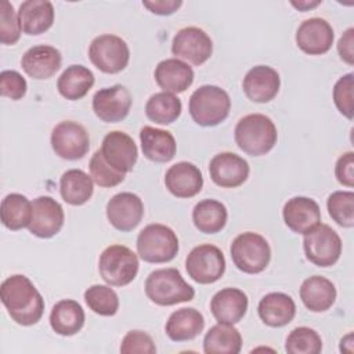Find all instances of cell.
<instances>
[{
  "label": "cell",
  "instance_id": "cell-1",
  "mask_svg": "<svg viewBox=\"0 0 354 354\" xmlns=\"http://www.w3.org/2000/svg\"><path fill=\"white\" fill-rule=\"evenodd\" d=\"M0 299L14 322L22 326L37 324L44 313V299L32 281L15 274L3 281Z\"/></svg>",
  "mask_w": 354,
  "mask_h": 354
},
{
  "label": "cell",
  "instance_id": "cell-2",
  "mask_svg": "<svg viewBox=\"0 0 354 354\" xmlns=\"http://www.w3.org/2000/svg\"><path fill=\"white\" fill-rule=\"evenodd\" d=\"M234 138L239 149L250 156H261L270 152L278 140L274 122L263 113H250L241 118L234 130Z\"/></svg>",
  "mask_w": 354,
  "mask_h": 354
},
{
  "label": "cell",
  "instance_id": "cell-3",
  "mask_svg": "<svg viewBox=\"0 0 354 354\" xmlns=\"http://www.w3.org/2000/svg\"><path fill=\"white\" fill-rule=\"evenodd\" d=\"M145 295L158 306H174L191 301L195 296L194 288L185 282L177 268H159L145 279Z\"/></svg>",
  "mask_w": 354,
  "mask_h": 354
},
{
  "label": "cell",
  "instance_id": "cell-4",
  "mask_svg": "<svg viewBox=\"0 0 354 354\" xmlns=\"http://www.w3.org/2000/svg\"><path fill=\"white\" fill-rule=\"evenodd\" d=\"M188 109L196 124L213 127L228 118L231 100L224 88L214 84H205L191 94Z\"/></svg>",
  "mask_w": 354,
  "mask_h": 354
},
{
  "label": "cell",
  "instance_id": "cell-5",
  "mask_svg": "<svg viewBox=\"0 0 354 354\" xmlns=\"http://www.w3.org/2000/svg\"><path fill=\"white\" fill-rule=\"evenodd\" d=\"M178 238L165 224H148L137 236L138 256L147 263H167L178 253Z\"/></svg>",
  "mask_w": 354,
  "mask_h": 354
},
{
  "label": "cell",
  "instance_id": "cell-6",
  "mask_svg": "<svg viewBox=\"0 0 354 354\" xmlns=\"http://www.w3.org/2000/svg\"><path fill=\"white\" fill-rule=\"evenodd\" d=\"M235 267L246 274H259L267 268L271 260V249L267 239L252 231L239 234L230 248Z\"/></svg>",
  "mask_w": 354,
  "mask_h": 354
},
{
  "label": "cell",
  "instance_id": "cell-7",
  "mask_svg": "<svg viewBox=\"0 0 354 354\" xmlns=\"http://www.w3.org/2000/svg\"><path fill=\"white\" fill-rule=\"evenodd\" d=\"M138 266L137 254L123 245L105 248L98 260L100 275L111 286L129 285L137 277Z\"/></svg>",
  "mask_w": 354,
  "mask_h": 354
},
{
  "label": "cell",
  "instance_id": "cell-8",
  "mask_svg": "<svg viewBox=\"0 0 354 354\" xmlns=\"http://www.w3.org/2000/svg\"><path fill=\"white\" fill-rule=\"evenodd\" d=\"M303 248L308 261L318 267H330L342 254V239L328 224H317L304 234Z\"/></svg>",
  "mask_w": 354,
  "mask_h": 354
},
{
  "label": "cell",
  "instance_id": "cell-9",
  "mask_svg": "<svg viewBox=\"0 0 354 354\" xmlns=\"http://www.w3.org/2000/svg\"><path fill=\"white\" fill-rule=\"evenodd\" d=\"M88 58L101 72L113 75L122 72L127 66L130 50L122 37L105 33L93 39L88 47Z\"/></svg>",
  "mask_w": 354,
  "mask_h": 354
},
{
  "label": "cell",
  "instance_id": "cell-10",
  "mask_svg": "<svg viewBox=\"0 0 354 354\" xmlns=\"http://www.w3.org/2000/svg\"><path fill=\"white\" fill-rule=\"evenodd\" d=\"M188 277L201 285H209L218 281L225 271V259L223 252L210 243L195 246L185 259Z\"/></svg>",
  "mask_w": 354,
  "mask_h": 354
},
{
  "label": "cell",
  "instance_id": "cell-11",
  "mask_svg": "<svg viewBox=\"0 0 354 354\" xmlns=\"http://www.w3.org/2000/svg\"><path fill=\"white\" fill-rule=\"evenodd\" d=\"M51 148L62 159H82L90 148V136L77 122H59L51 131Z\"/></svg>",
  "mask_w": 354,
  "mask_h": 354
},
{
  "label": "cell",
  "instance_id": "cell-12",
  "mask_svg": "<svg viewBox=\"0 0 354 354\" xmlns=\"http://www.w3.org/2000/svg\"><path fill=\"white\" fill-rule=\"evenodd\" d=\"M171 53L177 58L185 59L192 65H202L213 53V41L203 29L187 26L174 35Z\"/></svg>",
  "mask_w": 354,
  "mask_h": 354
},
{
  "label": "cell",
  "instance_id": "cell-13",
  "mask_svg": "<svg viewBox=\"0 0 354 354\" xmlns=\"http://www.w3.org/2000/svg\"><path fill=\"white\" fill-rule=\"evenodd\" d=\"M131 101L130 91L122 84H115L100 88L93 95V111L102 122L116 123L129 115Z\"/></svg>",
  "mask_w": 354,
  "mask_h": 354
},
{
  "label": "cell",
  "instance_id": "cell-14",
  "mask_svg": "<svg viewBox=\"0 0 354 354\" xmlns=\"http://www.w3.org/2000/svg\"><path fill=\"white\" fill-rule=\"evenodd\" d=\"M104 159L115 170L120 173H129L137 163L138 149L134 140L124 131L113 130L109 131L100 148Z\"/></svg>",
  "mask_w": 354,
  "mask_h": 354
},
{
  "label": "cell",
  "instance_id": "cell-15",
  "mask_svg": "<svg viewBox=\"0 0 354 354\" xmlns=\"http://www.w3.org/2000/svg\"><path fill=\"white\" fill-rule=\"evenodd\" d=\"M106 218L112 227L122 232L134 230L142 220L144 203L133 192H119L106 203Z\"/></svg>",
  "mask_w": 354,
  "mask_h": 354
},
{
  "label": "cell",
  "instance_id": "cell-16",
  "mask_svg": "<svg viewBox=\"0 0 354 354\" xmlns=\"http://www.w3.org/2000/svg\"><path fill=\"white\" fill-rule=\"evenodd\" d=\"M64 209L51 196H39L32 202V218L28 230L37 238H51L64 225Z\"/></svg>",
  "mask_w": 354,
  "mask_h": 354
},
{
  "label": "cell",
  "instance_id": "cell-17",
  "mask_svg": "<svg viewBox=\"0 0 354 354\" xmlns=\"http://www.w3.org/2000/svg\"><path fill=\"white\" fill-rule=\"evenodd\" d=\"M249 163L234 152H220L209 163L212 181L221 188H236L249 177Z\"/></svg>",
  "mask_w": 354,
  "mask_h": 354
},
{
  "label": "cell",
  "instance_id": "cell-18",
  "mask_svg": "<svg viewBox=\"0 0 354 354\" xmlns=\"http://www.w3.org/2000/svg\"><path fill=\"white\" fill-rule=\"evenodd\" d=\"M335 33L330 24L319 17L303 21L296 30L297 47L308 55H322L333 44Z\"/></svg>",
  "mask_w": 354,
  "mask_h": 354
},
{
  "label": "cell",
  "instance_id": "cell-19",
  "mask_svg": "<svg viewBox=\"0 0 354 354\" xmlns=\"http://www.w3.org/2000/svg\"><path fill=\"white\" fill-rule=\"evenodd\" d=\"M281 79L278 72L268 65H257L248 71L242 88L246 97L259 104L271 101L279 91Z\"/></svg>",
  "mask_w": 354,
  "mask_h": 354
},
{
  "label": "cell",
  "instance_id": "cell-20",
  "mask_svg": "<svg viewBox=\"0 0 354 354\" xmlns=\"http://www.w3.org/2000/svg\"><path fill=\"white\" fill-rule=\"evenodd\" d=\"M62 55L61 53L47 44L33 46L25 51L21 58V66L24 72L36 80L50 79L61 68Z\"/></svg>",
  "mask_w": 354,
  "mask_h": 354
},
{
  "label": "cell",
  "instance_id": "cell-21",
  "mask_svg": "<svg viewBox=\"0 0 354 354\" xmlns=\"http://www.w3.org/2000/svg\"><path fill=\"white\" fill-rule=\"evenodd\" d=\"M282 217L289 230L304 235L319 224L321 210L314 199L307 196H293L283 205Z\"/></svg>",
  "mask_w": 354,
  "mask_h": 354
},
{
  "label": "cell",
  "instance_id": "cell-22",
  "mask_svg": "<svg viewBox=\"0 0 354 354\" xmlns=\"http://www.w3.org/2000/svg\"><path fill=\"white\" fill-rule=\"evenodd\" d=\"M165 185L177 198H192L203 187L202 171L191 162H177L167 169Z\"/></svg>",
  "mask_w": 354,
  "mask_h": 354
},
{
  "label": "cell",
  "instance_id": "cell-23",
  "mask_svg": "<svg viewBox=\"0 0 354 354\" xmlns=\"http://www.w3.org/2000/svg\"><path fill=\"white\" fill-rule=\"evenodd\" d=\"M248 296L241 289L224 288L210 300V311L218 324L234 325L248 311Z\"/></svg>",
  "mask_w": 354,
  "mask_h": 354
},
{
  "label": "cell",
  "instance_id": "cell-24",
  "mask_svg": "<svg viewBox=\"0 0 354 354\" xmlns=\"http://www.w3.org/2000/svg\"><path fill=\"white\" fill-rule=\"evenodd\" d=\"M155 82L166 93L178 94L185 91L194 82L192 68L178 59L167 58L160 61L155 68Z\"/></svg>",
  "mask_w": 354,
  "mask_h": 354
},
{
  "label": "cell",
  "instance_id": "cell-25",
  "mask_svg": "<svg viewBox=\"0 0 354 354\" xmlns=\"http://www.w3.org/2000/svg\"><path fill=\"white\" fill-rule=\"evenodd\" d=\"M257 313L266 325L281 328L293 321L296 315V304L289 295L271 292L259 301Z\"/></svg>",
  "mask_w": 354,
  "mask_h": 354
},
{
  "label": "cell",
  "instance_id": "cell-26",
  "mask_svg": "<svg viewBox=\"0 0 354 354\" xmlns=\"http://www.w3.org/2000/svg\"><path fill=\"white\" fill-rule=\"evenodd\" d=\"M140 142L144 156L158 163L170 162L177 151V144L173 134L167 130L152 126H144L140 130Z\"/></svg>",
  "mask_w": 354,
  "mask_h": 354
},
{
  "label": "cell",
  "instance_id": "cell-27",
  "mask_svg": "<svg viewBox=\"0 0 354 354\" xmlns=\"http://www.w3.org/2000/svg\"><path fill=\"white\" fill-rule=\"evenodd\" d=\"M18 18L24 33L29 36L44 33L53 26L54 6L48 0H26L19 6Z\"/></svg>",
  "mask_w": 354,
  "mask_h": 354
},
{
  "label": "cell",
  "instance_id": "cell-28",
  "mask_svg": "<svg viewBox=\"0 0 354 354\" xmlns=\"http://www.w3.org/2000/svg\"><path fill=\"white\" fill-rule=\"evenodd\" d=\"M300 299L310 311L324 313L333 306L336 300V288L328 278L313 275L303 281L300 286Z\"/></svg>",
  "mask_w": 354,
  "mask_h": 354
},
{
  "label": "cell",
  "instance_id": "cell-29",
  "mask_svg": "<svg viewBox=\"0 0 354 354\" xmlns=\"http://www.w3.org/2000/svg\"><path fill=\"white\" fill-rule=\"evenodd\" d=\"M205 328V318L201 311L184 307L170 314L165 332L173 342H187L195 339Z\"/></svg>",
  "mask_w": 354,
  "mask_h": 354
},
{
  "label": "cell",
  "instance_id": "cell-30",
  "mask_svg": "<svg viewBox=\"0 0 354 354\" xmlns=\"http://www.w3.org/2000/svg\"><path fill=\"white\" fill-rule=\"evenodd\" d=\"M84 310L72 299L57 301L50 313V325L53 330L61 336L76 335L84 325Z\"/></svg>",
  "mask_w": 354,
  "mask_h": 354
},
{
  "label": "cell",
  "instance_id": "cell-31",
  "mask_svg": "<svg viewBox=\"0 0 354 354\" xmlns=\"http://www.w3.org/2000/svg\"><path fill=\"white\" fill-rule=\"evenodd\" d=\"M94 192V181L91 176L80 169L66 170L59 180V194L62 199L72 205H84Z\"/></svg>",
  "mask_w": 354,
  "mask_h": 354
},
{
  "label": "cell",
  "instance_id": "cell-32",
  "mask_svg": "<svg viewBox=\"0 0 354 354\" xmlns=\"http://www.w3.org/2000/svg\"><path fill=\"white\" fill-rule=\"evenodd\" d=\"M94 84V73L84 65L68 66L57 80L58 93L69 100L77 101L83 98Z\"/></svg>",
  "mask_w": 354,
  "mask_h": 354
},
{
  "label": "cell",
  "instance_id": "cell-33",
  "mask_svg": "<svg viewBox=\"0 0 354 354\" xmlns=\"http://www.w3.org/2000/svg\"><path fill=\"white\" fill-rule=\"evenodd\" d=\"M241 348L242 336L230 324L213 325L203 337V351L206 354H238Z\"/></svg>",
  "mask_w": 354,
  "mask_h": 354
},
{
  "label": "cell",
  "instance_id": "cell-34",
  "mask_svg": "<svg viewBox=\"0 0 354 354\" xmlns=\"http://www.w3.org/2000/svg\"><path fill=\"white\" fill-rule=\"evenodd\" d=\"M228 213L224 203L216 199H203L194 206V225L203 234H217L227 224Z\"/></svg>",
  "mask_w": 354,
  "mask_h": 354
},
{
  "label": "cell",
  "instance_id": "cell-35",
  "mask_svg": "<svg viewBox=\"0 0 354 354\" xmlns=\"http://www.w3.org/2000/svg\"><path fill=\"white\" fill-rule=\"evenodd\" d=\"M1 223L11 231L29 225L32 218V202L22 194H8L1 201Z\"/></svg>",
  "mask_w": 354,
  "mask_h": 354
},
{
  "label": "cell",
  "instance_id": "cell-36",
  "mask_svg": "<svg viewBox=\"0 0 354 354\" xmlns=\"http://www.w3.org/2000/svg\"><path fill=\"white\" fill-rule=\"evenodd\" d=\"M181 100L171 93L160 91L149 97L145 104V115L158 124H170L181 115Z\"/></svg>",
  "mask_w": 354,
  "mask_h": 354
},
{
  "label": "cell",
  "instance_id": "cell-37",
  "mask_svg": "<svg viewBox=\"0 0 354 354\" xmlns=\"http://www.w3.org/2000/svg\"><path fill=\"white\" fill-rule=\"evenodd\" d=\"M84 301L93 313L102 317H112L119 310V297L111 285H93L87 288Z\"/></svg>",
  "mask_w": 354,
  "mask_h": 354
},
{
  "label": "cell",
  "instance_id": "cell-38",
  "mask_svg": "<svg viewBox=\"0 0 354 354\" xmlns=\"http://www.w3.org/2000/svg\"><path fill=\"white\" fill-rule=\"evenodd\" d=\"M285 350L289 354H318L322 350V339L313 328L299 326L288 335Z\"/></svg>",
  "mask_w": 354,
  "mask_h": 354
},
{
  "label": "cell",
  "instance_id": "cell-39",
  "mask_svg": "<svg viewBox=\"0 0 354 354\" xmlns=\"http://www.w3.org/2000/svg\"><path fill=\"white\" fill-rule=\"evenodd\" d=\"M326 207L336 224L344 228L354 225V192L335 191L328 196Z\"/></svg>",
  "mask_w": 354,
  "mask_h": 354
},
{
  "label": "cell",
  "instance_id": "cell-40",
  "mask_svg": "<svg viewBox=\"0 0 354 354\" xmlns=\"http://www.w3.org/2000/svg\"><path fill=\"white\" fill-rule=\"evenodd\" d=\"M88 169H90V176L93 178V181L104 188H112L119 185L126 174L120 173L118 170H115L111 165L106 163V160L104 159L102 153L100 149H97L88 163Z\"/></svg>",
  "mask_w": 354,
  "mask_h": 354
},
{
  "label": "cell",
  "instance_id": "cell-41",
  "mask_svg": "<svg viewBox=\"0 0 354 354\" xmlns=\"http://www.w3.org/2000/svg\"><path fill=\"white\" fill-rule=\"evenodd\" d=\"M21 32L22 29L18 12L10 1L3 0L0 4V41L3 44L12 46L19 40Z\"/></svg>",
  "mask_w": 354,
  "mask_h": 354
},
{
  "label": "cell",
  "instance_id": "cell-42",
  "mask_svg": "<svg viewBox=\"0 0 354 354\" xmlns=\"http://www.w3.org/2000/svg\"><path fill=\"white\" fill-rule=\"evenodd\" d=\"M353 73H346L333 86V102L337 111L347 119H353Z\"/></svg>",
  "mask_w": 354,
  "mask_h": 354
},
{
  "label": "cell",
  "instance_id": "cell-43",
  "mask_svg": "<svg viewBox=\"0 0 354 354\" xmlns=\"http://www.w3.org/2000/svg\"><path fill=\"white\" fill-rule=\"evenodd\" d=\"M120 353L123 354H153L156 353V346L152 340V337L142 332V330H130L124 335L122 344H120Z\"/></svg>",
  "mask_w": 354,
  "mask_h": 354
},
{
  "label": "cell",
  "instance_id": "cell-44",
  "mask_svg": "<svg viewBox=\"0 0 354 354\" xmlns=\"http://www.w3.org/2000/svg\"><path fill=\"white\" fill-rule=\"evenodd\" d=\"M26 80L17 71H3L0 73V93L12 101L21 100L26 94Z\"/></svg>",
  "mask_w": 354,
  "mask_h": 354
},
{
  "label": "cell",
  "instance_id": "cell-45",
  "mask_svg": "<svg viewBox=\"0 0 354 354\" xmlns=\"http://www.w3.org/2000/svg\"><path fill=\"white\" fill-rule=\"evenodd\" d=\"M336 180L344 187H354V152H344L335 166Z\"/></svg>",
  "mask_w": 354,
  "mask_h": 354
},
{
  "label": "cell",
  "instance_id": "cell-46",
  "mask_svg": "<svg viewBox=\"0 0 354 354\" xmlns=\"http://www.w3.org/2000/svg\"><path fill=\"white\" fill-rule=\"evenodd\" d=\"M354 28H348L337 41V53L346 64H354Z\"/></svg>",
  "mask_w": 354,
  "mask_h": 354
},
{
  "label": "cell",
  "instance_id": "cell-47",
  "mask_svg": "<svg viewBox=\"0 0 354 354\" xmlns=\"http://www.w3.org/2000/svg\"><path fill=\"white\" fill-rule=\"evenodd\" d=\"M181 0H153L142 1V6L147 7L151 12L156 15H170L181 7Z\"/></svg>",
  "mask_w": 354,
  "mask_h": 354
},
{
  "label": "cell",
  "instance_id": "cell-48",
  "mask_svg": "<svg viewBox=\"0 0 354 354\" xmlns=\"http://www.w3.org/2000/svg\"><path fill=\"white\" fill-rule=\"evenodd\" d=\"M293 7H296L297 10H300V11H307V10H310V8H314V7H317V6H319L321 4V1L318 0V1H292L290 3Z\"/></svg>",
  "mask_w": 354,
  "mask_h": 354
}]
</instances>
